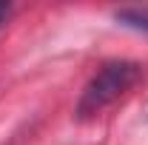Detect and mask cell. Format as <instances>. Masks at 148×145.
<instances>
[{"label":"cell","mask_w":148,"mask_h":145,"mask_svg":"<svg viewBox=\"0 0 148 145\" xmlns=\"http://www.w3.org/2000/svg\"><path fill=\"white\" fill-rule=\"evenodd\" d=\"M9 17H12V3H3L0 0V29L9 23Z\"/></svg>","instance_id":"cell-3"},{"label":"cell","mask_w":148,"mask_h":145,"mask_svg":"<svg viewBox=\"0 0 148 145\" xmlns=\"http://www.w3.org/2000/svg\"><path fill=\"white\" fill-rule=\"evenodd\" d=\"M114 17L120 20V26H128V29H134V31L148 34V12H140V9H123V12H117Z\"/></svg>","instance_id":"cell-2"},{"label":"cell","mask_w":148,"mask_h":145,"mask_svg":"<svg viewBox=\"0 0 148 145\" xmlns=\"http://www.w3.org/2000/svg\"><path fill=\"white\" fill-rule=\"evenodd\" d=\"M140 80H143V66L134 60H111L106 66H100L80 94V100L74 105V117L91 120L97 114H103L117 100H123Z\"/></svg>","instance_id":"cell-1"}]
</instances>
